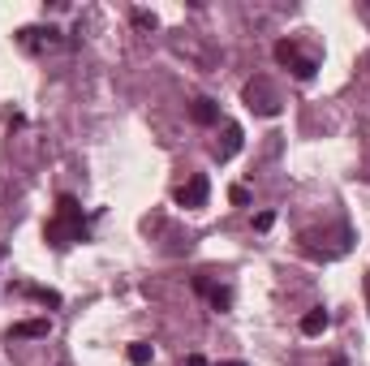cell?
<instances>
[{
    "label": "cell",
    "mask_w": 370,
    "mask_h": 366,
    "mask_svg": "<svg viewBox=\"0 0 370 366\" xmlns=\"http://www.w3.org/2000/svg\"><path fill=\"white\" fill-rule=\"evenodd\" d=\"M207 194H211V185H207V177H189L181 190H176V203L181 207H203Z\"/></svg>",
    "instance_id": "cell-4"
},
{
    "label": "cell",
    "mask_w": 370,
    "mask_h": 366,
    "mask_svg": "<svg viewBox=\"0 0 370 366\" xmlns=\"http://www.w3.org/2000/svg\"><path fill=\"white\" fill-rule=\"evenodd\" d=\"M47 332H52L47 319H26V323H13L9 341H35V336H47Z\"/></svg>",
    "instance_id": "cell-8"
},
{
    "label": "cell",
    "mask_w": 370,
    "mask_h": 366,
    "mask_svg": "<svg viewBox=\"0 0 370 366\" xmlns=\"http://www.w3.org/2000/svg\"><path fill=\"white\" fill-rule=\"evenodd\" d=\"M276 60L293 69V78H297V82H310V78H314V69H319L310 56H301V52H297V43H293V39H280V43H276Z\"/></svg>",
    "instance_id": "cell-2"
},
{
    "label": "cell",
    "mask_w": 370,
    "mask_h": 366,
    "mask_svg": "<svg viewBox=\"0 0 370 366\" xmlns=\"http://www.w3.org/2000/svg\"><path fill=\"white\" fill-rule=\"evenodd\" d=\"M151 358H155V349H151L147 341H134V345H130V362H134V366H151Z\"/></svg>",
    "instance_id": "cell-11"
},
{
    "label": "cell",
    "mask_w": 370,
    "mask_h": 366,
    "mask_svg": "<svg viewBox=\"0 0 370 366\" xmlns=\"http://www.w3.org/2000/svg\"><path fill=\"white\" fill-rule=\"evenodd\" d=\"M241 142H246V134H241V125H229V130H224V142L216 147V160L224 164V160H233V155L241 151Z\"/></svg>",
    "instance_id": "cell-7"
},
{
    "label": "cell",
    "mask_w": 370,
    "mask_h": 366,
    "mask_svg": "<svg viewBox=\"0 0 370 366\" xmlns=\"http://www.w3.org/2000/svg\"><path fill=\"white\" fill-rule=\"evenodd\" d=\"M0 259H5V246H0Z\"/></svg>",
    "instance_id": "cell-19"
},
{
    "label": "cell",
    "mask_w": 370,
    "mask_h": 366,
    "mask_svg": "<svg viewBox=\"0 0 370 366\" xmlns=\"http://www.w3.org/2000/svg\"><path fill=\"white\" fill-rule=\"evenodd\" d=\"M18 35H22V43L30 47V52H39V47H56V43H60V35H56L52 26H47V30H35V26H26V30H18Z\"/></svg>",
    "instance_id": "cell-6"
},
{
    "label": "cell",
    "mask_w": 370,
    "mask_h": 366,
    "mask_svg": "<svg viewBox=\"0 0 370 366\" xmlns=\"http://www.w3.org/2000/svg\"><path fill=\"white\" fill-rule=\"evenodd\" d=\"M185 366H211V362H207L203 354H189V358H185Z\"/></svg>",
    "instance_id": "cell-16"
},
{
    "label": "cell",
    "mask_w": 370,
    "mask_h": 366,
    "mask_svg": "<svg viewBox=\"0 0 370 366\" xmlns=\"http://www.w3.org/2000/svg\"><path fill=\"white\" fill-rule=\"evenodd\" d=\"M246 104L254 108V113H263V117H276L280 113V100H276V91H271L263 78H254V82L246 87Z\"/></svg>",
    "instance_id": "cell-3"
},
{
    "label": "cell",
    "mask_w": 370,
    "mask_h": 366,
    "mask_svg": "<svg viewBox=\"0 0 370 366\" xmlns=\"http://www.w3.org/2000/svg\"><path fill=\"white\" fill-rule=\"evenodd\" d=\"M134 26H138V30H155V13L138 9V13H134Z\"/></svg>",
    "instance_id": "cell-13"
},
{
    "label": "cell",
    "mask_w": 370,
    "mask_h": 366,
    "mask_svg": "<svg viewBox=\"0 0 370 366\" xmlns=\"http://www.w3.org/2000/svg\"><path fill=\"white\" fill-rule=\"evenodd\" d=\"M47 246H56V250H65L73 242H86V220H82V203H78L73 194H60L56 198V216L47 220Z\"/></svg>",
    "instance_id": "cell-1"
},
{
    "label": "cell",
    "mask_w": 370,
    "mask_h": 366,
    "mask_svg": "<svg viewBox=\"0 0 370 366\" xmlns=\"http://www.w3.org/2000/svg\"><path fill=\"white\" fill-rule=\"evenodd\" d=\"M332 366H349V362H345V358H336V362H332Z\"/></svg>",
    "instance_id": "cell-18"
},
{
    "label": "cell",
    "mask_w": 370,
    "mask_h": 366,
    "mask_svg": "<svg viewBox=\"0 0 370 366\" xmlns=\"http://www.w3.org/2000/svg\"><path fill=\"white\" fill-rule=\"evenodd\" d=\"M189 117H194L198 125H216L220 121V108L211 100H194V104H189Z\"/></svg>",
    "instance_id": "cell-10"
},
{
    "label": "cell",
    "mask_w": 370,
    "mask_h": 366,
    "mask_svg": "<svg viewBox=\"0 0 370 366\" xmlns=\"http://www.w3.org/2000/svg\"><path fill=\"white\" fill-rule=\"evenodd\" d=\"M229 203H233V207H250V190H246V185H233V190H229Z\"/></svg>",
    "instance_id": "cell-12"
},
{
    "label": "cell",
    "mask_w": 370,
    "mask_h": 366,
    "mask_svg": "<svg viewBox=\"0 0 370 366\" xmlns=\"http://www.w3.org/2000/svg\"><path fill=\"white\" fill-rule=\"evenodd\" d=\"M271 225H276V216H271V211H259V216H254V229H259V233H267Z\"/></svg>",
    "instance_id": "cell-14"
},
{
    "label": "cell",
    "mask_w": 370,
    "mask_h": 366,
    "mask_svg": "<svg viewBox=\"0 0 370 366\" xmlns=\"http://www.w3.org/2000/svg\"><path fill=\"white\" fill-rule=\"evenodd\" d=\"M327 310L323 306H314V310H305L301 314V336H323V332H327Z\"/></svg>",
    "instance_id": "cell-9"
},
{
    "label": "cell",
    "mask_w": 370,
    "mask_h": 366,
    "mask_svg": "<svg viewBox=\"0 0 370 366\" xmlns=\"http://www.w3.org/2000/svg\"><path fill=\"white\" fill-rule=\"evenodd\" d=\"M30 293H35V297H39V301H47V306H60V297H56V293H52V289H30Z\"/></svg>",
    "instance_id": "cell-15"
},
{
    "label": "cell",
    "mask_w": 370,
    "mask_h": 366,
    "mask_svg": "<svg viewBox=\"0 0 370 366\" xmlns=\"http://www.w3.org/2000/svg\"><path fill=\"white\" fill-rule=\"evenodd\" d=\"M194 289H198V293H203L207 301H211L216 310H229V306H233V293L224 289V284H211L207 276H198V280H194Z\"/></svg>",
    "instance_id": "cell-5"
},
{
    "label": "cell",
    "mask_w": 370,
    "mask_h": 366,
    "mask_svg": "<svg viewBox=\"0 0 370 366\" xmlns=\"http://www.w3.org/2000/svg\"><path fill=\"white\" fill-rule=\"evenodd\" d=\"M216 366H246V362H216Z\"/></svg>",
    "instance_id": "cell-17"
}]
</instances>
